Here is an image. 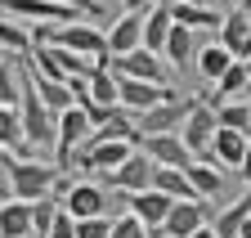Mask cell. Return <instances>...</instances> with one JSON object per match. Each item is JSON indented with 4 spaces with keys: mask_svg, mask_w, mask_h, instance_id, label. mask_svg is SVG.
Masks as SVG:
<instances>
[{
    "mask_svg": "<svg viewBox=\"0 0 251 238\" xmlns=\"http://www.w3.org/2000/svg\"><path fill=\"white\" fill-rule=\"evenodd\" d=\"M188 238H215V229H211V225H202V229H193Z\"/></svg>",
    "mask_w": 251,
    "mask_h": 238,
    "instance_id": "39",
    "label": "cell"
},
{
    "mask_svg": "<svg viewBox=\"0 0 251 238\" xmlns=\"http://www.w3.org/2000/svg\"><path fill=\"white\" fill-rule=\"evenodd\" d=\"M0 148H9V153H31L27 139H23V117H18V104H0Z\"/></svg>",
    "mask_w": 251,
    "mask_h": 238,
    "instance_id": "25",
    "label": "cell"
},
{
    "mask_svg": "<svg viewBox=\"0 0 251 238\" xmlns=\"http://www.w3.org/2000/svg\"><path fill=\"white\" fill-rule=\"evenodd\" d=\"M247 108H251V90H247Z\"/></svg>",
    "mask_w": 251,
    "mask_h": 238,
    "instance_id": "45",
    "label": "cell"
},
{
    "mask_svg": "<svg viewBox=\"0 0 251 238\" xmlns=\"http://www.w3.org/2000/svg\"><path fill=\"white\" fill-rule=\"evenodd\" d=\"M171 207H175V198H166L162 189H144V193H130V212L148 225V229H157L166 216H171Z\"/></svg>",
    "mask_w": 251,
    "mask_h": 238,
    "instance_id": "17",
    "label": "cell"
},
{
    "mask_svg": "<svg viewBox=\"0 0 251 238\" xmlns=\"http://www.w3.org/2000/svg\"><path fill=\"white\" fill-rule=\"evenodd\" d=\"M242 63H247V77H251V58H242Z\"/></svg>",
    "mask_w": 251,
    "mask_h": 238,
    "instance_id": "43",
    "label": "cell"
},
{
    "mask_svg": "<svg viewBox=\"0 0 251 238\" xmlns=\"http://www.w3.org/2000/svg\"><path fill=\"white\" fill-rule=\"evenodd\" d=\"M0 193H9V180H0Z\"/></svg>",
    "mask_w": 251,
    "mask_h": 238,
    "instance_id": "41",
    "label": "cell"
},
{
    "mask_svg": "<svg viewBox=\"0 0 251 238\" xmlns=\"http://www.w3.org/2000/svg\"><path fill=\"white\" fill-rule=\"evenodd\" d=\"M0 50H5V54L31 50V32H27V27H18L14 18H0Z\"/></svg>",
    "mask_w": 251,
    "mask_h": 238,
    "instance_id": "31",
    "label": "cell"
},
{
    "mask_svg": "<svg viewBox=\"0 0 251 238\" xmlns=\"http://www.w3.org/2000/svg\"><path fill=\"white\" fill-rule=\"evenodd\" d=\"M0 104H18V63L0 58Z\"/></svg>",
    "mask_w": 251,
    "mask_h": 238,
    "instance_id": "32",
    "label": "cell"
},
{
    "mask_svg": "<svg viewBox=\"0 0 251 238\" xmlns=\"http://www.w3.org/2000/svg\"><path fill=\"white\" fill-rule=\"evenodd\" d=\"M247 144H251V135L229 131V126H215L211 148L202 153V162H211V166H220V171H238V166H242V158H247Z\"/></svg>",
    "mask_w": 251,
    "mask_h": 238,
    "instance_id": "9",
    "label": "cell"
},
{
    "mask_svg": "<svg viewBox=\"0 0 251 238\" xmlns=\"http://www.w3.org/2000/svg\"><path fill=\"white\" fill-rule=\"evenodd\" d=\"M238 175H242V180L251 185V144H247V158H242V166H238Z\"/></svg>",
    "mask_w": 251,
    "mask_h": 238,
    "instance_id": "38",
    "label": "cell"
},
{
    "mask_svg": "<svg viewBox=\"0 0 251 238\" xmlns=\"http://www.w3.org/2000/svg\"><path fill=\"white\" fill-rule=\"evenodd\" d=\"M215 108L206 104V99H193V108H188V117L179 122V139H184V148L193 158H202L206 148H211V135H215Z\"/></svg>",
    "mask_w": 251,
    "mask_h": 238,
    "instance_id": "7",
    "label": "cell"
},
{
    "mask_svg": "<svg viewBox=\"0 0 251 238\" xmlns=\"http://www.w3.org/2000/svg\"><path fill=\"white\" fill-rule=\"evenodd\" d=\"M144 45V14H121L112 27H108V54H130Z\"/></svg>",
    "mask_w": 251,
    "mask_h": 238,
    "instance_id": "16",
    "label": "cell"
},
{
    "mask_svg": "<svg viewBox=\"0 0 251 238\" xmlns=\"http://www.w3.org/2000/svg\"><path fill=\"white\" fill-rule=\"evenodd\" d=\"M184 171H188V180H193V193H198V198L215 202L220 193H225V175H220V166H211V162L193 158V162H188Z\"/></svg>",
    "mask_w": 251,
    "mask_h": 238,
    "instance_id": "23",
    "label": "cell"
},
{
    "mask_svg": "<svg viewBox=\"0 0 251 238\" xmlns=\"http://www.w3.org/2000/svg\"><path fill=\"white\" fill-rule=\"evenodd\" d=\"M215 122H220V126H229V131L251 135V108H247V99H225V104L215 108Z\"/></svg>",
    "mask_w": 251,
    "mask_h": 238,
    "instance_id": "29",
    "label": "cell"
},
{
    "mask_svg": "<svg viewBox=\"0 0 251 238\" xmlns=\"http://www.w3.org/2000/svg\"><path fill=\"white\" fill-rule=\"evenodd\" d=\"M135 148H144V153H148L157 166H188V162H193V153L184 148L179 131H162V135H135Z\"/></svg>",
    "mask_w": 251,
    "mask_h": 238,
    "instance_id": "13",
    "label": "cell"
},
{
    "mask_svg": "<svg viewBox=\"0 0 251 238\" xmlns=\"http://www.w3.org/2000/svg\"><path fill=\"white\" fill-rule=\"evenodd\" d=\"M171 18L193 27V32H220V23H225V14L211 9V5H188V0H171Z\"/></svg>",
    "mask_w": 251,
    "mask_h": 238,
    "instance_id": "18",
    "label": "cell"
},
{
    "mask_svg": "<svg viewBox=\"0 0 251 238\" xmlns=\"http://www.w3.org/2000/svg\"><path fill=\"white\" fill-rule=\"evenodd\" d=\"M0 9H5L9 18H31V23H72V18H85L81 9L58 5V0H0Z\"/></svg>",
    "mask_w": 251,
    "mask_h": 238,
    "instance_id": "12",
    "label": "cell"
},
{
    "mask_svg": "<svg viewBox=\"0 0 251 238\" xmlns=\"http://www.w3.org/2000/svg\"><path fill=\"white\" fill-rule=\"evenodd\" d=\"M162 54L171 58V63H175L179 72H184V68L198 58V45H193V27L175 23V27H171V36H166V45H162Z\"/></svg>",
    "mask_w": 251,
    "mask_h": 238,
    "instance_id": "24",
    "label": "cell"
},
{
    "mask_svg": "<svg viewBox=\"0 0 251 238\" xmlns=\"http://www.w3.org/2000/svg\"><path fill=\"white\" fill-rule=\"evenodd\" d=\"M188 5H211V0H188Z\"/></svg>",
    "mask_w": 251,
    "mask_h": 238,
    "instance_id": "42",
    "label": "cell"
},
{
    "mask_svg": "<svg viewBox=\"0 0 251 238\" xmlns=\"http://www.w3.org/2000/svg\"><path fill=\"white\" fill-rule=\"evenodd\" d=\"M112 72L117 77H139V81H166V63H162V54H152V50H130V54H117L112 58Z\"/></svg>",
    "mask_w": 251,
    "mask_h": 238,
    "instance_id": "14",
    "label": "cell"
},
{
    "mask_svg": "<svg viewBox=\"0 0 251 238\" xmlns=\"http://www.w3.org/2000/svg\"><path fill=\"white\" fill-rule=\"evenodd\" d=\"M247 216H251V189H247L238 202H229V207H220V212H211V229H215V238H238V229H242Z\"/></svg>",
    "mask_w": 251,
    "mask_h": 238,
    "instance_id": "21",
    "label": "cell"
},
{
    "mask_svg": "<svg viewBox=\"0 0 251 238\" xmlns=\"http://www.w3.org/2000/svg\"><path fill=\"white\" fill-rule=\"evenodd\" d=\"M152 175H157V162L144 153V148H135L117 171H108V185L121 189V193H144V189H152Z\"/></svg>",
    "mask_w": 251,
    "mask_h": 238,
    "instance_id": "8",
    "label": "cell"
},
{
    "mask_svg": "<svg viewBox=\"0 0 251 238\" xmlns=\"http://www.w3.org/2000/svg\"><path fill=\"white\" fill-rule=\"evenodd\" d=\"M90 131H94V122H90V112H85L81 104L63 108V112L54 117V166H58V171L72 166V153L90 139Z\"/></svg>",
    "mask_w": 251,
    "mask_h": 238,
    "instance_id": "2",
    "label": "cell"
},
{
    "mask_svg": "<svg viewBox=\"0 0 251 238\" xmlns=\"http://www.w3.org/2000/svg\"><path fill=\"white\" fill-rule=\"evenodd\" d=\"M238 238H251V216L242 220V229H238Z\"/></svg>",
    "mask_w": 251,
    "mask_h": 238,
    "instance_id": "40",
    "label": "cell"
},
{
    "mask_svg": "<svg viewBox=\"0 0 251 238\" xmlns=\"http://www.w3.org/2000/svg\"><path fill=\"white\" fill-rule=\"evenodd\" d=\"M112 234V216H85L76 220V238H108Z\"/></svg>",
    "mask_w": 251,
    "mask_h": 238,
    "instance_id": "34",
    "label": "cell"
},
{
    "mask_svg": "<svg viewBox=\"0 0 251 238\" xmlns=\"http://www.w3.org/2000/svg\"><path fill=\"white\" fill-rule=\"evenodd\" d=\"M166 95H175L166 81H139V77H117V104L126 112H144L152 104H162Z\"/></svg>",
    "mask_w": 251,
    "mask_h": 238,
    "instance_id": "11",
    "label": "cell"
},
{
    "mask_svg": "<svg viewBox=\"0 0 251 238\" xmlns=\"http://www.w3.org/2000/svg\"><path fill=\"white\" fill-rule=\"evenodd\" d=\"M130 153H135V139H85V148L76 153L72 166H81L90 175H108V171H117Z\"/></svg>",
    "mask_w": 251,
    "mask_h": 238,
    "instance_id": "3",
    "label": "cell"
},
{
    "mask_svg": "<svg viewBox=\"0 0 251 238\" xmlns=\"http://www.w3.org/2000/svg\"><path fill=\"white\" fill-rule=\"evenodd\" d=\"M152 189H162L166 198H198L193 193V180H188V171L184 166H157V175H152Z\"/></svg>",
    "mask_w": 251,
    "mask_h": 238,
    "instance_id": "26",
    "label": "cell"
},
{
    "mask_svg": "<svg viewBox=\"0 0 251 238\" xmlns=\"http://www.w3.org/2000/svg\"><path fill=\"white\" fill-rule=\"evenodd\" d=\"M193 99H179V95H166L162 104H152L144 112H135V135H162V131H179V122L188 117Z\"/></svg>",
    "mask_w": 251,
    "mask_h": 238,
    "instance_id": "6",
    "label": "cell"
},
{
    "mask_svg": "<svg viewBox=\"0 0 251 238\" xmlns=\"http://www.w3.org/2000/svg\"><path fill=\"white\" fill-rule=\"evenodd\" d=\"M58 5H72V9H81L85 18H99V14H103V5H99V0H58Z\"/></svg>",
    "mask_w": 251,
    "mask_h": 238,
    "instance_id": "36",
    "label": "cell"
},
{
    "mask_svg": "<svg viewBox=\"0 0 251 238\" xmlns=\"http://www.w3.org/2000/svg\"><path fill=\"white\" fill-rule=\"evenodd\" d=\"M36 95H41V104H45L54 117H58L63 108H72V104H76L68 81H50V77H41V72H36Z\"/></svg>",
    "mask_w": 251,
    "mask_h": 238,
    "instance_id": "27",
    "label": "cell"
},
{
    "mask_svg": "<svg viewBox=\"0 0 251 238\" xmlns=\"http://www.w3.org/2000/svg\"><path fill=\"white\" fill-rule=\"evenodd\" d=\"M0 238H31V202L23 198L0 202Z\"/></svg>",
    "mask_w": 251,
    "mask_h": 238,
    "instance_id": "19",
    "label": "cell"
},
{
    "mask_svg": "<svg viewBox=\"0 0 251 238\" xmlns=\"http://www.w3.org/2000/svg\"><path fill=\"white\" fill-rule=\"evenodd\" d=\"M45 238H76V220H72V212H63V202H58V216H54Z\"/></svg>",
    "mask_w": 251,
    "mask_h": 238,
    "instance_id": "35",
    "label": "cell"
},
{
    "mask_svg": "<svg viewBox=\"0 0 251 238\" xmlns=\"http://www.w3.org/2000/svg\"><path fill=\"white\" fill-rule=\"evenodd\" d=\"M108 238H148V225H144L135 212H126V216L112 220V234H108Z\"/></svg>",
    "mask_w": 251,
    "mask_h": 238,
    "instance_id": "33",
    "label": "cell"
},
{
    "mask_svg": "<svg viewBox=\"0 0 251 238\" xmlns=\"http://www.w3.org/2000/svg\"><path fill=\"white\" fill-rule=\"evenodd\" d=\"M251 90V77H247V63L242 58H233V63L225 68V77L215 81V95H206V104L211 108H220L225 99H238V95H247Z\"/></svg>",
    "mask_w": 251,
    "mask_h": 238,
    "instance_id": "20",
    "label": "cell"
},
{
    "mask_svg": "<svg viewBox=\"0 0 251 238\" xmlns=\"http://www.w3.org/2000/svg\"><path fill=\"white\" fill-rule=\"evenodd\" d=\"M121 5H126V14H148L157 0H121Z\"/></svg>",
    "mask_w": 251,
    "mask_h": 238,
    "instance_id": "37",
    "label": "cell"
},
{
    "mask_svg": "<svg viewBox=\"0 0 251 238\" xmlns=\"http://www.w3.org/2000/svg\"><path fill=\"white\" fill-rule=\"evenodd\" d=\"M220 45H225L233 58H251V9H233L220 23Z\"/></svg>",
    "mask_w": 251,
    "mask_h": 238,
    "instance_id": "15",
    "label": "cell"
},
{
    "mask_svg": "<svg viewBox=\"0 0 251 238\" xmlns=\"http://www.w3.org/2000/svg\"><path fill=\"white\" fill-rule=\"evenodd\" d=\"M193 63H198V72L206 77V81H220V77H225V68L233 63V54L225 50V45H206V50H198V58H193Z\"/></svg>",
    "mask_w": 251,
    "mask_h": 238,
    "instance_id": "28",
    "label": "cell"
},
{
    "mask_svg": "<svg viewBox=\"0 0 251 238\" xmlns=\"http://www.w3.org/2000/svg\"><path fill=\"white\" fill-rule=\"evenodd\" d=\"M54 216H58V198H54V193L36 198V202H31V234L45 238V234H50V225H54Z\"/></svg>",
    "mask_w": 251,
    "mask_h": 238,
    "instance_id": "30",
    "label": "cell"
},
{
    "mask_svg": "<svg viewBox=\"0 0 251 238\" xmlns=\"http://www.w3.org/2000/svg\"><path fill=\"white\" fill-rule=\"evenodd\" d=\"M242 9H251V0H242Z\"/></svg>",
    "mask_w": 251,
    "mask_h": 238,
    "instance_id": "44",
    "label": "cell"
},
{
    "mask_svg": "<svg viewBox=\"0 0 251 238\" xmlns=\"http://www.w3.org/2000/svg\"><path fill=\"white\" fill-rule=\"evenodd\" d=\"M171 27H175V18H171V5H157L144 14V50H152V54H162V45H166V36H171Z\"/></svg>",
    "mask_w": 251,
    "mask_h": 238,
    "instance_id": "22",
    "label": "cell"
},
{
    "mask_svg": "<svg viewBox=\"0 0 251 238\" xmlns=\"http://www.w3.org/2000/svg\"><path fill=\"white\" fill-rule=\"evenodd\" d=\"M63 202V212H72V220H85V216H108V189L103 185H94V180H68V189L58 193Z\"/></svg>",
    "mask_w": 251,
    "mask_h": 238,
    "instance_id": "5",
    "label": "cell"
},
{
    "mask_svg": "<svg viewBox=\"0 0 251 238\" xmlns=\"http://www.w3.org/2000/svg\"><path fill=\"white\" fill-rule=\"evenodd\" d=\"M202 225H211V202L206 198H179L171 207V216L162 220V234L166 238H188V234L202 229Z\"/></svg>",
    "mask_w": 251,
    "mask_h": 238,
    "instance_id": "10",
    "label": "cell"
},
{
    "mask_svg": "<svg viewBox=\"0 0 251 238\" xmlns=\"http://www.w3.org/2000/svg\"><path fill=\"white\" fill-rule=\"evenodd\" d=\"M0 162H5V180H9V198L36 202L45 193H54V185L63 180V171L54 162H36V158H18L9 148H0Z\"/></svg>",
    "mask_w": 251,
    "mask_h": 238,
    "instance_id": "1",
    "label": "cell"
},
{
    "mask_svg": "<svg viewBox=\"0 0 251 238\" xmlns=\"http://www.w3.org/2000/svg\"><path fill=\"white\" fill-rule=\"evenodd\" d=\"M50 41H54V45H68L72 54H85L90 63H94L99 54H108V32H99V27H94V23H85V18L58 23Z\"/></svg>",
    "mask_w": 251,
    "mask_h": 238,
    "instance_id": "4",
    "label": "cell"
}]
</instances>
